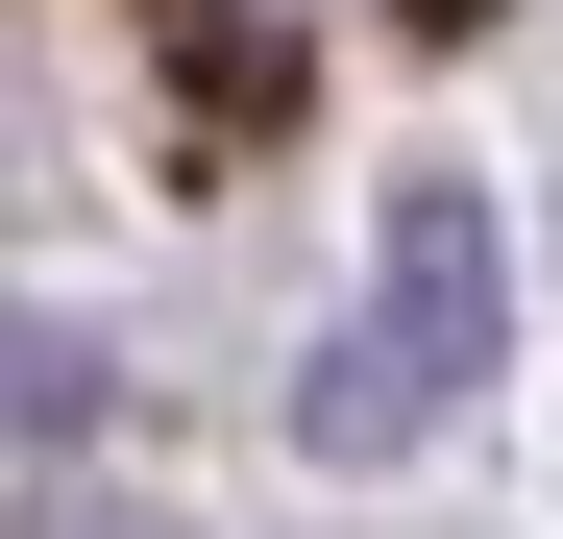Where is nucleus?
Here are the masks:
<instances>
[{"label": "nucleus", "mask_w": 563, "mask_h": 539, "mask_svg": "<svg viewBox=\"0 0 563 539\" xmlns=\"http://www.w3.org/2000/svg\"><path fill=\"white\" fill-rule=\"evenodd\" d=\"M417 25H465V0H417Z\"/></svg>", "instance_id": "2"}, {"label": "nucleus", "mask_w": 563, "mask_h": 539, "mask_svg": "<svg viewBox=\"0 0 563 539\" xmlns=\"http://www.w3.org/2000/svg\"><path fill=\"white\" fill-rule=\"evenodd\" d=\"M490 343H515V245H490V197H465V172H417V197H393V270H367V319L295 369V441H319V466H393L417 417L490 393Z\"/></svg>", "instance_id": "1"}]
</instances>
